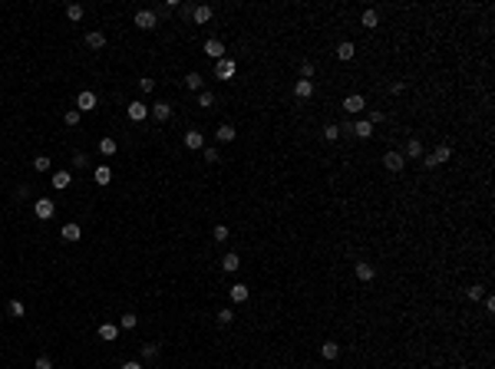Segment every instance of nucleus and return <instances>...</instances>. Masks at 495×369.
Masks as SVG:
<instances>
[{
    "label": "nucleus",
    "instance_id": "obj_1",
    "mask_svg": "<svg viewBox=\"0 0 495 369\" xmlns=\"http://www.w3.org/2000/svg\"><path fill=\"white\" fill-rule=\"evenodd\" d=\"M33 214H37V218H40V221H50V218H53V214H57V205H53V201H50V198H40V201H37V205H33Z\"/></svg>",
    "mask_w": 495,
    "mask_h": 369
},
{
    "label": "nucleus",
    "instance_id": "obj_2",
    "mask_svg": "<svg viewBox=\"0 0 495 369\" xmlns=\"http://www.w3.org/2000/svg\"><path fill=\"white\" fill-rule=\"evenodd\" d=\"M235 73H238V63L235 60H218L215 63V76H218V79H231Z\"/></svg>",
    "mask_w": 495,
    "mask_h": 369
},
{
    "label": "nucleus",
    "instance_id": "obj_3",
    "mask_svg": "<svg viewBox=\"0 0 495 369\" xmlns=\"http://www.w3.org/2000/svg\"><path fill=\"white\" fill-rule=\"evenodd\" d=\"M363 109H367V99L360 93H353V96H347V99H344V112L357 116V112H363Z\"/></svg>",
    "mask_w": 495,
    "mask_h": 369
},
{
    "label": "nucleus",
    "instance_id": "obj_4",
    "mask_svg": "<svg viewBox=\"0 0 495 369\" xmlns=\"http://www.w3.org/2000/svg\"><path fill=\"white\" fill-rule=\"evenodd\" d=\"M132 23H136L139 30H152V26H155L159 20H155V13H152V10H139V13H136V20H132Z\"/></svg>",
    "mask_w": 495,
    "mask_h": 369
},
{
    "label": "nucleus",
    "instance_id": "obj_5",
    "mask_svg": "<svg viewBox=\"0 0 495 369\" xmlns=\"http://www.w3.org/2000/svg\"><path fill=\"white\" fill-rule=\"evenodd\" d=\"M76 106H80V112H93V109H96V93L83 89V93L76 96Z\"/></svg>",
    "mask_w": 495,
    "mask_h": 369
},
{
    "label": "nucleus",
    "instance_id": "obj_6",
    "mask_svg": "<svg viewBox=\"0 0 495 369\" xmlns=\"http://www.w3.org/2000/svg\"><path fill=\"white\" fill-rule=\"evenodd\" d=\"M383 165H386L389 172H403L406 158H403V152H386V155H383Z\"/></svg>",
    "mask_w": 495,
    "mask_h": 369
},
{
    "label": "nucleus",
    "instance_id": "obj_7",
    "mask_svg": "<svg viewBox=\"0 0 495 369\" xmlns=\"http://www.w3.org/2000/svg\"><path fill=\"white\" fill-rule=\"evenodd\" d=\"M125 116H129L132 122H142L145 116H149V106H145V102H132V106H125Z\"/></svg>",
    "mask_w": 495,
    "mask_h": 369
},
{
    "label": "nucleus",
    "instance_id": "obj_8",
    "mask_svg": "<svg viewBox=\"0 0 495 369\" xmlns=\"http://www.w3.org/2000/svg\"><path fill=\"white\" fill-rule=\"evenodd\" d=\"M60 238L63 241H69V244H76V241L83 238V231H80V224L76 221H69V224H63V231H60Z\"/></svg>",
    "mask_w": 495,
    "mask_h": 369
},
{
    "label": "nucleus",
    "instance_id": "obj_9",
    "mask_svg": "<svg viewBox=\"0 0 495 369\" xmlns=\"http://www.w3.org/2000/svg\"><path fill=\"white\" fill-rule=\"evenodd\" d=\"M228 297H231V303H245L251 297V290L245 287V283H231V287H228Z\"/></svg>",
    "mask_w": 495,
    "mask_h": 369
},
{
    "label": "nucleus",
    "instance_id": "obj_10",
    "mask_svg": "<svg viewBox=\"0 0 495 369\" xmlns=\"http://www.w3.org/2000/svg\"><path fill=\"white\" fill-rule=\"evenodd\" d=\"M205 53L212 60H225V43L221 40H205Z\"/></svg>",
    "mask_w": 495,
    "mask_h": 369
},
{
    "label": "nucleus",
    "instance_id": "obj_11",
    "mask_svg": "<svg viewBox=\"0 0 495 369\" xmlns=\"http://www.w3.org/2000/svg\"><path fill=\"white\" fill-rule=\"evenodd\" d=\"M185 149L201 152L205 149V135H201V132H185Z\"/></svg>",
    "mask_w": 495,
    "mask_h": 369
},
{
    "label": "nucleus",
    "instance_id": "obj_12",
    "mask_svg": "<svg viewBox=\"0 0 495 369\" xmlns=\"http://www.w3.org/2000/svg\"><path fill=\"white\" fill-rule=\"evenodd\" d=\"M149 116H155L159 122H169L172 119V106H169V102H155V106L149 109Z\"/></svg>",
    "mask_w": 495,
    "mask_h": 369
},
{
    "label": "nucleus",
    "instance_id": "obj_13",
    "mask_svg": "<svg viewBox=\"0 0 495 369\" xmlns=\"http://www.w3.org/2000/svg\"><path fill=\"white\" fill-rule=\"evenodd\" d=\"M96 333H99V339L113 343V339L119 336V326H116V323H99V330H96Z\"/></svg>",
    "mask_w": 495,
    "mask_h": 369
},
{
    "label": "nucleus",
    "instance_id": "obj_14",
    "mask_svg": "<svg viewBox=\"0 0 495 369\" xmlns=\"http://www.w3.org/2000/svg\"><path fill=\"white\" fill-rule=\"evenodd\" d=\"M69 185H73V175H69V172H53V188H57V191H66Z\"/></svg>",
    "mask_w": 495,
    "mask_h": 369
},
{
    "label": "nucleus",
    "instance_id": "obj_15",
    "mask_svg": "<svg viewBox=\"0 0 495 369\" xmlns=\"http://www.w3.org/2000/svg\"><path fill=\"white\" fill-rule=\"evenodd\" d=\"M294 96H297V99H310V96H314V82L310 79H297Z\"/></svg>",
    "mask_w": 495,
    "mask_h": 369
},
{
    "label": "nucleus",
    "instance_id": "obj_16",
    "mask_svg": "<svg viewBox=\"0 0 495 369\" xmlns=\"http://www.w3.org/2000/svg\"><path fill=\"white\" fill-rule=\"evenodd\" d=\"M192 20H195V23H208V20H212V7H208V4H198L192 10Z\"/></svg>",
    "mask_w": 495,
    "mask_h": 369
},
{
    "label": "nucleus",
    "instance_id": "obj_17",
    "mask_svg": "<svg viewBox=\"0 0 495 369\" xmlns=\"http://www.w3.org/2000/svg\"><path fill=\"white\" fill-rule=\"evenodd\" d=\"M353 56H357V46H353L350 40H344V43L337 46V60H344V63H347V60H353Z\"/></svg>",
    "mask_w": 495,
    "mask_h": 369
},
{
    "label": "nucleus",
    "instance_id": "obj_18",
    "mask_svg": "<svg viewBox=\"0 0 495 369\" xmlns=\"http://www.w3.org/2000/svg\"><path fill=\"white\" fill-rule=\"evenodd\" d=\"M350 132H353L357 138H370V135H373V125L367 122V119H360L357 125H350Z\"/></svg>",
    "mask_w": 495,
    "mask_h": 369
},
{
    "label": "nucleus",
    "instance_id": "obj_19",
    "mask_svg": "<svg viewBox=\"0 0 495 369\" xmlns=\"http://www.w3.org/2000/svg\"><path fill=\"white\" fill-rule=\"evenodd\" d=\"M357 277H360V280H363V283H370V280H373V277H376V270H373V264H367V261H360V264H357Z\"/></svg>",
    "mask_w": 495,
    "mask_h": 369
},
{
    "label": "nucleus",
    "instance_id": "obj_20",
    "mask_svg": "<svg viewBox=\"0 0 495 369\" xmlns=\"http://www.w3.org/2000/svg\"><path fill=\"white\" fill-rule=\"evenodd\" d=\"M215 135H218V142H235V138H238V129H235V125H218Z\"/></svg>",
    "mask_w": 495,
    "mask_h": 369
},
{
    "label": "nucleus",
    "instance_id": "obj_21",
    "mask_svg": "<svg viewBox=\"0 0 495 369\" xmlns=\"http://www.w3.org/2000/svg\"><path fill=\"white\" fill-rule=\"evenodd\" d=\"M238 267H241L238 254H225V257H221V270H228V274H238Z\"/></svg>",
    "mask_w": 495,
    "mask_h": 369
},
{
    "label": "nucleus",
    "instance_id": "obj_22",
    "mask_svg": "<svg viewBox=\"0 0 495 369\" xmlns=\"http://www.w3.org/2000/svg\"><path fill=\"white\" fill-rule=\"evenodd\" d=\"M86 46H89V50H102V46H106V37H102L99 30L86 33Z\"/></svg>",
    "mask_w": 495,
    "mask_h": 369
},
{
    "label": "nucleus",
    "instance_id": "obj_23",
    "mask_svg": "<svg viewBox=\"0 0 495 369\" xmlns=\"http://www.w3.org/2000/svg\"><path fill=\"white\" fill-rule=\"evenodd\" d=\"M93 178H96V185H109L113 182V168H109V165H99V168L93 172Z\"/></svg>",
    "mask_w": 495,
    "mask_h": 369
},
{
    "label": "nucleus",
    "instance_id": "obj_24",
    "mask_svg": "<svg viewBox=\"0 0 495 369\" xmlns=\"http://www.w3.org/2000/svg\"><path fill=\"white\" fill-rule=\"evenodd\" d=\"M320 356H324V359H337V356H340V343H333V339H327V343L320 346Z\"/></svg>",
    "mask_w": 495,
    "mask_h": 369
},
{
    "label": "nucleus",
    "instance_id": "obj_25",
    "mask_svg": "<svg viewBox=\"0 0 495 369\" xmlns=\"http://www.w3.org/2000/svg\"><path fill=\"white\" fill-rule=\"evenodd\" d=\"M403 158H423V142H420V138H409V142H406V155H403Z\"/></svg>",
    "mask_w": 495,
    "mask_h": 369
},
{
    "label": "nucleus",
    "instance_id": "obj_26",
    "mask_svg": "<svg viewBox=\"0 0 495 369\" xmlns=\"http://www.w3.org/2000/svg\"><path fill=\"white\" fill-rule=\"evenodd\" d=\"M116 149H119V145H116V138H99V155H116Z\"/></svg>",
    "mask_w": 495,
    "mask_h": 369
},
{
    "label": "nucleus",
    "instance_id": "obj_27",
    "mask_svg": "<svg viewBox=\"0 0 495 369\" xmlns=\"http://www.w3.org/2000/svg\"><path fill=\"white\" fill-rule=\"evenodd\" d=\"M360 23H363L367 30H373V26L380 23V17H376V10H363V13H360Z\"/></svg>",
    "mask_w": 495,
    "mask_h": 369
},
{
    "label": "nucleus",
    "instance_id": "obj_28",
    "mask_svg": "<svg viewBox=\"0 0 495 369\" xmlns=\"http://www.w3.org/2000/svg\"><path fill=\"white\" fill-rule=\"evenodd\" d=\"M433 158H436V165H442V162H449V158H452V149H449V145H439V149L433 152Z\"/></svg>",
    "mask_w": 495,
    "mask_h": 369
},
{
    "label": "nucleus",
    "instance_id": "obj_29",
    "mask_svg": "<svg viewBox=\"0 0 495 369\" xmlns=\"http://www.w3.org/2000/svg\"><path fill=\"white\" fill-rule=\"evenodd\" d=\"M83 13H86V10H83V4H69L66 7V17L69 20H83Z\"/></svg>",
    "mask_w": 495,
    "mask_h": 369
},
{
    "label": "nucleus",
    "instance_id": "obj_30",
    "mask_svg": "<svg viewBox=\"0 0 495 369\" xmlns=\"http://www.w3.org/2000/svg\"><path fill=\"white\" fill-rule=\"evenodd\" d=\"M324 138H327V142H337V138H340V125H324Z\"/></svg>",
    "mask_w": 495,
    "mask_h": 369
},
{
    "label": "nucleus",
    "instance_id": "obj_31",
    "mask_svg": "<svg viewBox=\"0 0 495 369\" xmlns=\"http://www.w3.org/2000/svg\"><path fill=\"white\" fill-rule=\"evenodd\" d=\"M136 323H139V317H136V313H125V317L119 320V330H132Z\"/></svg>",
    "mask_w": 495,
    "mask_h": 369
},
{
    "label": "nucleus",
    "instance_id": "obj_32",
    "mask_svg": "<svg viewBox=\"0 0 495 369\" xmlns=\"http://www.w3.org/2000/svg\"><path fill=\"white\" fill-rule=\"evenodd\" d=\"M201 82H205V79H201L198 73H188V76H185V86H188V89H201Z\"/></svg>",
    "mask_w": 495,
    "mask_h": 369
},
{
    "label": "nucleus",
    "instance_id": "obj_33",
    "mask_svg": "<svg viewBox=\"0 0 495 369\" xmlns=\"http://www.w3.org/2000/svg\"><path fill=\"white\" fill-rule=\"evenodd\" d=\"M7 310H10V317H23V313H27V307L20 300H10V303H7Z\"/></svg>",
    "mask_w": 495,
    "mask_h": 369
},
{
    "label": "nucleus",
    "instance_id": "obj_34",
    "mask_svg": "<svg viewBox=\"0 0 495 369\" xmlns=\"http://www.w3.org/2000/svg\"><path fill=\"white\" fill-rule=\"evenodd\" d=\"M33 168H37V172H50V158H46V155H37V158H33Z\"/></svg>",
    "mask_w": 495,
    "mask_h": 369
},
{
    "label": "nucleus",
    "instance_id": "obj_35",
    "mask_svg": "<svg viewBox=\"0 0 495 369\" xmlns=\"http://www.w3.org/2000/svg\"><path fill=\"white\" fill-rule=\"evenodd\" d=\"M465 297H469V300H482V297H485V287H479V283H476V287L465 290Z\"/></svg>",
    "mask_w": 495,
    "mask_h": 369
},
{
    "label": "nucleus",
    "instance_id": "obj_36",
    "mask_svg": "<svg viewBox=\"0 0 495 369\" xmlns=\"http://www.w3.org/2000/svg\"><path fill=\"white\" fill-rule=\"evenodd\" d=\"M198 106H201V109H212V106H215V96H212V93H201V96H198Z\"/></svg>",
    "mask_w": 495,
    "mask_h": 369
},
{
    "label": "nucleus",
    "instance_id": "obj_37",
    "mask_svg": "<svg viewBox=\"0 0 495 369\" xmlns=\"http://www.w3.org/2000/svg\"><path fill=\"white\" fill-rule=\"evenodd\" d=\"M231 320H235V313L228 310V307H225V310H218V323H221V326H228Z\"/></svg>",
    "mask_w": 495,
    "mask_h": 369
},
{
    "label": "nucleus",
    "instance_id": "obj_38",
    "mask_svg": "<svg viewBox=\"0 0 495 369\" xmlns=\"http://www.w3.org/2000/svg\"><path fill=\"white\" fill-rule=\"evenodd\" d=\"M63 122H66V125H76V122H80V109H69V112L63 116Z\"/></svg>",
    "mask_w": 495,
    "mask_h": 369
},
{
    "label": "nucleus",
    "instance_id": "obj_39",
    "mask_svg": "<svg viewBox=\"0 0 495 369\" xmlns=\"http://www.w3.org/2000/svg\"><path fill=\"white\" fill-rule=\"evenodd\" d=\"M212 238H215V241H228V228H225V224H218V228H215V234H212Z\"/></svg>",
    "mask_w": 495,
    "mask_h": 369
},
{
    "label": "nucleus",
    "instance_id": "obj_40",
    "mask_svg": "<svg viewBox=\"0 0 495 369\" xmlns=\"http://www.w3.org/2000/svg\"><path fill=\"white\" fill-rule=\"evenodd\" d=\"M155 353H159V346H155V343H145V346H142V356H145V359H152Z\"/></svg>",
    "mask_w": 495,
    "mask_h": 369
},
{
    "label": "nucleus",
    "instance_id": "obj_41",
    "mask_svg": "<svg viewBox=\"0 0 495 369\" xmlns=\"http://www.w3.org/2000/svg\"><path fill=\"white\" fill-rule=\"evenodd\" d=\"M301 76H304V79H310V76H314V63H301Z\"/></svg>",
    "mask_w": 495,
    "mask_h": 369
},
{
    "label": "nucleus",
    "instance_id": "obj_42",
    "mask_svg": "<svg viewBox=\"0 0 495 369\" xmlns=\"http://www.w3.org/2000/svg\"><path fill=\"white\" fill-rule=\"evenodd\" d=\"M73 165H76V168H86V155H83V152H76V155H73Z\"/></svg>",
    "mask_w": 495,
    "mask_h": 369
},
{
    "label": "nucleus",
    "instance_id": "obj_43",
    "mask_svg": "<svg viewBox=\"0 0 495 369\" xmlns=\"http://www.w3.org/2000/svg\"><path fill=\"white\" fill-rule=\"evenodd\" d=\"M201 155H205L208 162H218V158H221V155H218V152H215V149H201Z\"/></svg>",
    "mask_w": 495,
    "mask_h": 369
},
{
    "label": "nucleus",
    "instance_id": "obj_44",
    "mask_svg": "<svg viewBox=\"0 0 495 369\" xmlns=\"http://www.w3.org/2000/svg\"><path fill=\"white\" fill-rule=\"evenodd\" d=\"M152 86H155V82H152V79H145V76L139 79V89H142V93H152Z\"/></svg>",
    "mask_w": 495,
    "mask_h": 369
},
{
    "label": "nucleus",
    "instance_id": "obj_45",
    "mask_svg": "<svg viewBox=\"0 0 495 369\" xmlns=\"http://www.w3.org/2000/svg\"><path fill=\"white\" fill-rule=\"evenodd\" d=\"M37 369H53V363H50L46 356H40V359H37Z\"/></svg>",
    "mask_w": 495,
    "mask_h": 369
},
{
    "label": "nucleus",
    "instance_id": "obj_46",
    "mask_svg": "<svg viewBox=\"0 0 495 369\" xmlns=\"http://www.w3.org/2000/svg\"><path fill=\"white\" fill-rule=\"evenodd\" d=\"M122 369H142V363H122Z\"/></svg>",
    "mask_w": 495,
    "mask_h": 369
}]
</instances>
